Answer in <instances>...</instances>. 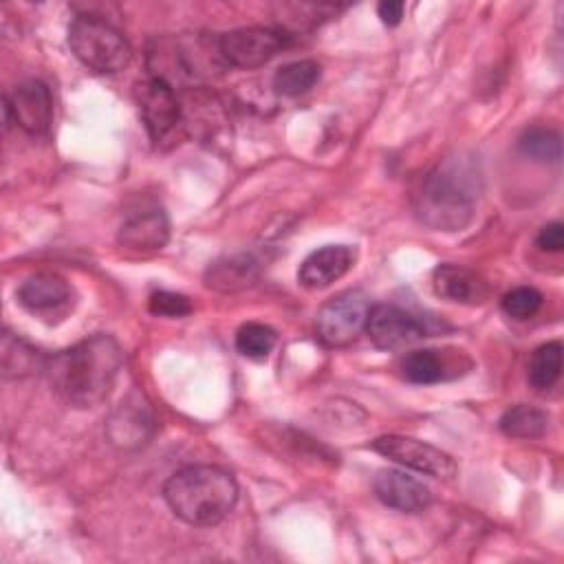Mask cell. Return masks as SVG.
Returning a JSON list of instances; mask_svg holds the SVG:
<instances>
[{
	"instance_id": "obj_1",
	"label": "cell",
	"mask_w": 564,
	"mask_h": 564,
	"mask_svg": "<svg viewBox=\"0 0 564 564\" xmlns=\"http://www.w3.org/2000/svg\"><path fill=\"white\" fill-rule=\"evenodd\" d=\"M123 364L115 337L97 333L46 357L44 375L53 392L73 408H95L108 399Z\"/></svg>"
},
{
	"instance_id": "obj_2",
	"label": "cell",
	"mask_w": 564,
	"mask_h": 564,
	"mask_svg": "<svg viewBox=\"0 0 564 564\" xmlns=\"http://www.w3.org/2000/svg\"><path fill=\"white\" fill-rule=\"evenodd\" d=\"M480 185L482 178L471 159H445L425 176L416 196V214L432 229L458 231L474 216Z\"/></svg>"
},
{
	"instance_id": "obj_3",
	"label": "cell",
	"mask_w": 564,
	"mask_h": 564,
	"mask_svg": "<svg viewBox=\"0 0 564 564\" xmlns=\"http://www.w3.org/2000/svg\"><path fill=\"white\" fill-rule=\"evenodd\" d=\"M163 498L178 520L192 527H214L236 507L238 482L223 467L189 465L165 480Z\"/></svg>"
},
{
	"instance_id": "obj_4",
	"label": "cell",
	"mask_w": 564,
	"mask_h": 564,
	"mask_svg": "<svg viewBox=\"0 0 564 564\" xmlns=\"http://www.w3.org/2000/svg\"><path fill=\"white\" fill-rule=\"evenodd\" d=\"M68 44L75 57L95 73H117L130 62V44L108 22L77 15L68 26Z\"/></svg>"
},
{
	"instance_id": "obj_5",
	"label": "cell",
	"mask_w": 564,
	"mask_h": 564,
	"mask_svg": "<svg viewBox=\"0 0 564 564\" xmlns=\"http://www.w3.org/2000/svg\"><path fill=\"white\" fill-rule=\"evenodd\" d=\"M370 302L361 291H344L330 297L315 317V333L328 348L348 346L366 330Z\"/></svg>"
},
{
	"instance_id": "obj_6",
	"label": "cell",
	"mask_w": 564,
	"mask_h": 564,
	"mask_svg": "<svg viewBox=\"0 0 564 564\" xmlns=\"http://www.w3.org/2000/svg\"><path fill=\"white\" fill-rule=\"evenodd\" d=\"M370 447L377 454H381V456H386V458H390V460H394V463H399L408 469L432 476V478L452 480L458 474V465L447 452H443V449H438V447H434L425 441L412 438V436L386 434V436L375 438L370 443Z\"/></svg>"
},
{
	"instance_id": "obj_7",
	"label": "cell",
	"mask_w": 564,
	"mask_h": 564,
	"mask_svg": "<svg viewBox=\"0 0 564 564\" xmlns=\"http://www.w3.org/2000/svg\"><path fill=\"white\" fill-rule=\"evenodd\" d=\"M289 37L291 35H286L280 29L245 26V29H234L229 33H223L218 37V44L227 66L249 70V68L264 66L273 55H278L284 46H289Z\"/></svg>"
},
{
	"instance_id": "obj_8",
	"label": "cell",
	"mask_w": 564,
	"mask_h": 564,
	"mask_svg": "<svg viewBox=\"0 0 564 564\" xmlns=\"http://www.w3.org/2000/svg\"><path fill=\"white\" fill-rule=\"evenodd\" d=\"M366 333L370 341L381 350H399L423 337L432 335L427 319L416 317L414 313L394 306V304H375L370 306L366 319Z\"/></svg>"
},
{
	"instance_id": "obj_9",
	"label": "cell",
	"mask_w": 564,
	"mask_h": 564,
	"mask_svg": "<svg viewBox=\"0 0 564 564\" xmlns=\"http://www.w3.org/2000/svg\"><path fill=\"white\" fill-rule=\"evenodd\" d=\"M137 104L152 141H163L181 123V104L174 86L150 77L137 86Z\"/></svg>"
},
{
	"instance_id": "obj_10",
	"label": "cell",
	"mask_w": 564,
	"mask_h": 564,
	"mask_svg": "<svg viewBox=\"0 0 564 564\" xmlns=\"http://www.w3.org/2000/svg\"><path fill=\"white\" fill-rule=\"evenodd\" d=\"M4 115L29 134H44L53 121V99L46 84L26 79L4 101Z\"/></svg>"
},
{
	"instance_id": "obj_11",
	"label": "cell",
	"mask_w": 564,
	"mask_h": 564,
	"mask_svg": "<svg viewBox=\"0 0 564 564\" xmlns=\"http://www.w3.org/2000/svg\"><path fill=\"white\" fill-rule=\"evenodd\" d=\"M154 432V412L150 403L139 394H128L106 423V434L112 445L132 449L143 445Z\"/></svg>"
},
{
	"instance_id": "obj_12",
	"label": "cell",
	"mask_w": 564,
	"mask_h": 564,
	"mask_svg": "<svg viewBox=\"0 0 564 564\" xmlns=\"http://www.w3.org/2000/svg\"><path fill=\"white\" fill-rule=\"evenodd\" d=\"M357 251L350 245H326L304 258L297 282L308 291H319L344 278L355 264Z\"/></svg>"
},
{
	"instance_id": "obj_13",
	"label": "cell",
	"mask_w": 564,
	"mask_h": 564,
	"mask_svg": "<svg viewBox=\"0 0 564 564\" xmlns=\"http://www.w3.org/2000/svg\"><path fill=\"white\" fill-rule=\"evenodd\" d=\"M372 489L386 507L403 513H416L432 505V491L401 469H379Z\"/></svg>"
},
{
	"instance_id": "obj_14",
	"label": "cell",
	"mask_w": 564,
	"mask_h": 564,
	"mask_svg": "<svg viewBox=\"0 0 564 564\" xmlns=\"http://www.w3.org/2000/svg\"><path fill=\"white\" fill-rule=\"evenodd\" d=\"M262 273V258L253 251L225 256L207 267L205 284L220 293H236L256 284Z\"/></svg>"
},
{
	"instance_id": "obj_15",
	"label": "cell",
	"mask_w": 564,
	"mask_h": 564,
	"mask_svg": "<svg viewBox=\"0 0 564 564\" xmlns=\"http://www.w3.org/2000/svg\"><path fill=\"white\" fill-rule=\"evenodd\" d=\"M432 284L438 297L456 304H480L489 295L487 282L460 264H438L432 273Z\"/></svg>"
},
{
	"instance_id": "obj_16",
	"label": "cell",
	"mask_w": 564,
	"mask_h": 564,
	"mask_svg": "<svg viewBox=\"0 0 564 564\" xmlns=\"http://www.w3.org/2000/svg\"><path fill=\"white\" fill-rule=\"evenodd\" d=\"M170 238V223L161 209H145L126 218L119 227L117 240L126 249L156 251Z\"/></svg>"
},
{
	"instance_id": "obj_17",
	"label": "cell",
	"mask_w": 564,
	"mask_h": 564,
	"mask_svg": "<svg viewBox=\"0 0 564 564\" xmlns=\"http://www.w3.org/2000/svg\"><path fill=\"white\" fill-rule=\"evenodd\" d=\"M68 297H70L68 282L55 273L29 275L18 289L20 304L33 313H46V311L59 308L68 302Z\"/></svg>"
},
{
	"instance_id": "obj_18",
	"label": "cell",
	"mask_w": 564,
	"mask_h": 564,
	"mask_svg": "<svg viewBox=\"0 0 564 564\" xmlns=\"http://www.w3.org/2000/svg\"><path fill=\"white\" fill-rule=\"evenodd\" d=\"M401 375L412 383L430 386V383L447 381V379L460 375V370L452 364V359L443 350L421 348V350L408 352L401 359Z\"/></svg>"
},
{
	"instance_id": "obj_19",
	"label": "cell",
	"mask_w": 564,
	"mask_h": 564,
	"mask_svg": "<svg viewBox=\"0 0 564 564\" xmlns=\"http://www.w3.org/2000/svg\"><path fill=\"white\" fill-rule=\"evenodd\" d=\"M46 357L20 339L18 335L4 333L2 335V375L7 379H22L37 370H44Z\"/></svg>"
},
{
	"instance_id": "obj_20",
	"label": "cell",
	"mask_w": 564,
	"mask_h": 564,
	"mask_svg": "<svg viewBox=\"0 0 564 564\" xmlns=\"http://www.w3.org/2000/svg\"><path fill=\"white\" fill-rule=\"evenodd\" d=\"M502 434L511 436V438H540L546 434L549 427V414L540 408L533 405H524L518 403L509 410H505V414L498 421Z\"/></svg>"
},
{
	"instance_id": "obj_21",
	"label": "cell",
	"mask_w": 564,
	"mask_h": 564,
	"mask_svg": "<svg viewBox=\"0 0 564 564\" xmlns=\"http://www.w3.org/2000/svg\"><path fill=\"white\" fill-rule=\"evenodd\" d=\"M322 75V66L313 59H295L284 66H280L273 75V88L280 95L297 97L308 93Z\"/></svg>"
},
{
	"instance_id": "obj_22",
	"label": "cell",
	"mask_w": 564,
	"mask_h": 564,
	"mask_svg": "<svg viewBox=\"0 0 564 564\" xmlns=\"http://www.w3.org/2000/svg\"><path fill=\"white\" fill-rule=\"evenodd\" d=\"M562 372V344L560 341H546L538 346L529 359V383L544 392L553 388Z\"/></svg>"
},
{
	"instance_id": "obj_23",
	"label": "cell",
	"mask_w": 564,
	"mask_h": 564,
	"mask_svg": "<svg viewBox=\"0 0 564 564\" xmlns=\"http://www.w3.org/2000/svg\"><path fill=\"white\" fill-rule=\"evenodd\" d=\"M518 150L538 163H560L562 159V139L555 130L549 128H529L518 139Z\"/></svg>"
},
{
	"instance_id": "obj_24",
	"label": "cell",
	"mask_w": 564,
	"mask_h": 564,
	"mask_svg": "<svg viewBox=\"0 0 564 564\" xmlns=\"http://www.w3.org/2000/svg\"><path fill=\"white\" fill-rule=\"evenodd\" d=\"M278 341V335L271 326L260 322H247L236 333V348L242 357L264 359Z\"/></svg>"
},
{
	"instance_id": "obj_25",
	"label": "cell",
	"mask_w": 564,
	"mask_h": 564,
	"mask_svg": "<svg viewBox=\"0 0 564 564\" xmlns=\"http://www.w3.org/2000/svg\"><path fill=\"white\" fill-rule=\"evenodd\" d=\"M542 306V293L533 286H518L505 293L502 311L513 319H529Z\"/></svg>"
},
{
	"instance_id": "obj_26",
	"label": "cell",
	"mask_w": 564,
	"mask_h": 564,
	"mask_svg": "<svg viewBox=\"0 0 564 564\" xmlns=\"http://www.w3.org/2000/svg\"><path fill=\"white\" fill-rule=\"evenodd\" d=\"M148 308L159 317H185L192 313V302L183 293L174 291H156L148 300Z\"/></svg>"
},
{
	"instance_id": "obj_27",
	"label": "cell",
	"mask_w": 564,
	"mask_h": 564,
	"mask_svg": "<svg viewBox=\"0 0 564 564\" xmlns=\"http://www.w3.org/2000/svg\"><path fill=\"white\" fill-rule=\"evenodd\" d=\"M538 247L544 249V251H562L564 247V225L553 220V223H546L540 231H538V238H535Z\"/></svg>"
},
{
	"instance_id": "obj_28",
	"label": "cell",
	"mask_w": 564,
	"mask_h": 564,
	"mask_svg": "<svg viewBox=\"0 0 564 564\" xmlns=\"http://www.w3.org/2000/svg\"><path fill=\"white\" fill-rule=\"evenodd\" d=\"M405 4L401 0H383L377 4V13L386 26H397L403 18Z\"/></svg>"
}]
</instances>
